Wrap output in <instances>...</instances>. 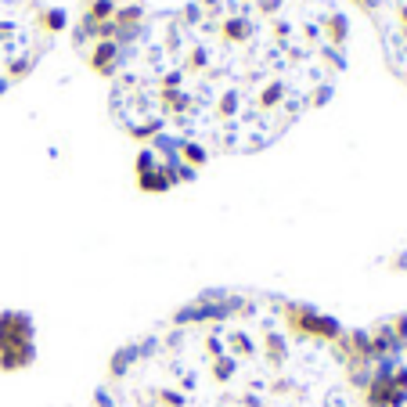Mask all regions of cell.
Here are the masks:
<instances>
[{
    "instance_id": "2",
    "label": "cell",
    "mask_w": 407,
    "mask_h": 407,
    "mask_svg": "<svg viewBox=\"0 0 407 407\" xmlns=\"http://www.w3.org/2000/svg\"><path fill=\"white\" fill-rule=\"evenodd\" d=\"M61 33V14L47 0H0V94L22 83Z\"/></svg>"
},
{
    "instance_id": "4",
    "label": "cell",
    "mask_w": 407,
    "mask_h": 407,
    "mask_svg": "<svg viewBox=\"0 0 407 407\" xmlns=\"http://www.w3.org/2000/svg\"><path fill=\"white\" fill-rule=\"evenodd\" d=\"M379 33L386 65L407 87V0H350Z\"/></svg>"
},
{
    "instance_id": "3",
    "label": "cell",
    "mask_w": 407,
    "mask_h": 407,
    "mask_svg": "<svg viewBox=\"0 0 407 407\" xmlns=\"http://www.w3.org/2000/svg\"><path fill=\"white\" fill-rule=\"evenodd\" d=\"M145 14H148L145 0H80L76 51L87 58L94 72L105 76Z\"/></svg>"
},
{
    "instance_id": "1",
    "label": "cell",
    "mask_w": 407,
    "mask_h": 407,
    "mask_svg": "<svg viewBox=\"0 0 407 407\" xmlns=\"http://www.w3.org/2000/svg\"><path fill=\"white\" fill-rule=\"evenodd\" d=\"M350 58L339 0H184L148 11L105 72L140 191L285 137L335 94Z\"/></svg>"
}]
</instances>
